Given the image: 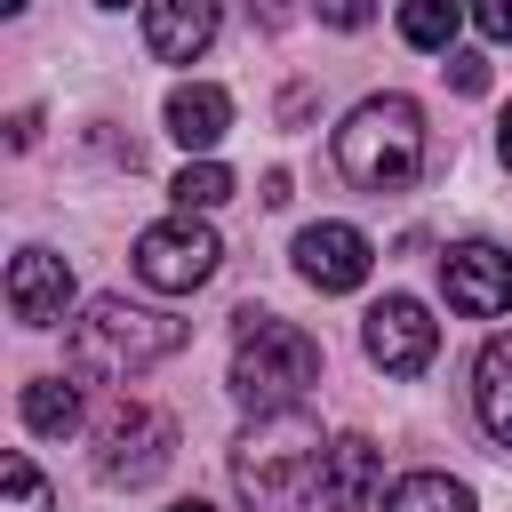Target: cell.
<instances>
[{
	"label": "cell",
	"mask_w": 512,
	"mask_h": 512,
	"mask_svg": "<svg viewBox=\"0 0 512 512\" xmlns=\"http://www.w3.org/2000/svg\"><path fill=\"white\" fill-rule=\"evenodd\" d=\"M320 432H312V416H296V408H272V416H256L248 432H240V448H232V488H240V504L248 512H296L312 488H320Z\"/></svg>",
	"instance_id": "6da1fadb"
},
{
	"label": "cell",
	"mask_w": 512,
	"mask_h": 512,
	"mask_svg": "<svg viewBox=\"0 0 512 512\" xmlns=\"http://www.w3.org/2000/svg\"><path fill=\"white\" fill-rule=\"evenodd\" d=\"M336 168H344V184H360V192H408L416 184V168H424V112L408 104V96H368V104H352V120L336 128Z\"/></svg>",
	"instance_id": "7a4b0ae2"
},
{
	"label": "cell",
	"mask_w": 512,
	"mask_h": 512,
	"mask_svg": "<svg viewBox=\"0 0 512 512\" xmlns=\"http://www.w3.org/2000/svg\"><path fill=\"white\" fill-rule=\"evenodd\" d=\"M320 384V344L296 328V320H272V312H240V344H232V400L272 416V408H296L304 392Z\"/></svg>",
	"instance_id": "3957f363"
},
{
	"label": "cell",
	"mask_w": 512,
	"mask_h": 512,
	"mask_svg": "<svg viewBox=\"0 0 512 512\" xmlns=\"http://www.w3.org/2000/svg\"><path fill=\"white\" fill-rule=\"evenodd\" d=\"M184 336L192 328L168 320V312H144L128 296H96L88 320H72V368L80 376H136V368L184 352Z\"/></svg>",
	"instance_id": "277c9868"
},
{
	"label": "cell",
	"mask_w": 512,
	"mask_h": 512,
	"mask_svg": "<svg viewBox=\"0 0 512 512\" xmlns=\"http://www.w3.org/2000/svg\"><path fill=\"white\" fill-rule=\"evenodd\" d=\"M168 456H176V424H168L160 408H144V400H120V408L104 416V432H96V472H104L112 488L160 480Z\"/></svg>",
	"instance_id": "5b68a950"
},
{
	"label": "cell",
	"mask_w": 512,
	"mask_h": 512,
	"mask_svg": "<svg viewBox=\"0 0 512 512\" xmlns=\"http://www.w3.org/2000/svg\"><path fill=\"white\" fill-rule=\"evenodd\" d=\"M216 232L208 224H192V208L184 216H168V224H144L136 232V280L144 288H160V296H192L208 272H216Z\"/></svg>",
	"instance_id": "8992f818"
},
{
	"label": "cell",
	"mask_w": 512,
	"mask_h": 512,
	"mask_svg": "<svg viewBox=\"0 0 512 512\" xmlns=\"http://www.w3.org/2000/svg\"><path fill=\"white\" fill-rule=\"evenodd\" d=\"M360 336H368V360H376L384 376H424L432 352H440V320H432L416 296H384Z\"/></svg>",
	"instance_id": "52a82bcc"
},
{
	"label": "cell",
	"mask_w": 512,
	"mask_h": 512,
	"mask_svg": "<svg viewBox=\"0 0 512 512\" xmlns=\"http://www.w3.org/2000/svg\"><path fill=\"white\" fill-rule=\"evenodd\" d=\"M440 288L464 320H496V312H512V256L496 240H456L440 256Z\"/></svg>",
	"instance_id": "ba28073f"
},
{
	"label": "cell",
	"mask_w": 512,
	"mask_h": 512,
	"mask_svg": "<svg viewBox=\"0 0 512 512\" xmlns=\"http://www.w3.org/2000/svg\"><path fill=\"white\" fill-rule=\"evenodd\" d=\"M368 264H376V248H368V232H352V224H304V232H296V272H304L320 296H352V288L368 280Z\"/></svg>",
	"instance_id": "9c48e42d"
},
{
	"label": "cell",
	"mask_w": 512,
	"mask_h": 512,
	"mask_svg": "<svg viewBox=\"0 0 512 512\" xmlns=\"http://www.w3.org/2000/svg\"><path fill=\"white\" fill-rule=\"evenodd\" d=\"M376 488H384V448L368 432L328 440V456H320V512H368Z\"/></svg>",
	"instance_id": "30bf717a"
},
{
	"label": "cell",
	"mask_w": 512,
	"mask_h": 512,
	"mask_svg": "<svg viewBox=\"0 0 512 512\" xmlns=\"http://www.w3.org/2000/svg\"><path fill=\"white\" fill-rule=\"evenodd\" d=\"M64 304H72V272H64V256L24 248V256L8 264V312H16L24 328H48V320H64Z\"/></svg>",
	"instance_id": "8fae6325"
},
{
	"label": "cell",
	"mask_w": 512,
	"mask_h": 512,
	"mask_svg": "<svg viewBox=\"0 0 512 512\" xmlns=\"http://www.w3.org/2000/svg\"><path fill=\"white\" fill-rule=\"evenodd\" d=\"M144 40L168 64H192L216 40V0H144Z\"/></svg>",
	"instance_id": "7c38bea8"
},
{
	"label": "cell",
	"mask_w": 512,
	"mask_h": 512,
	"mask_svg": "<svg viewBox=\"0 0 512 512\" xmlns=\"http://www.w3.org/2000/svg\"><path fill=\"white\" fill-rule=\"evenodd\" d=\"M472 408L496 448H512V336H488L472 360Z\"/></svg>",
	"instance_id": "4fadbf2b"
},
{
	"label": "cell",
	"mask_w": 512,
	"mask_h": 512,
	"mask_svg": "<svg viewBox=\"0 0 512 512\" xmlns=\"http://www.w3.org/2000/svg\"><path fill=\"white\" fill-rule=\"evenodd\" d=\"M224 128H232V96H224V88H208V80L168 88V136H176L184 152H208Z\"/></svg>",
	"instance_id": "5bb4252c"
},
{
	"label": "cell",
	"mask_w": 512,
	"mask_h": 512,
	"mask_svg": "<svg viewBox=\"0 0 512 512\" xmlns=\"http://www.w3.org/2000/svg\"><path fill=\"white\" fill-rule=\"evenodd\" d=\"M24 424H32L40 440H64V432L80 424V392H72L64 376H32V384H24Z\"/></svg>",
	"instance_id": "9a60e30c"
},
{
	"label": "cell",
	"mask_w": 512,
	"mask_h": 512,
	"mask_svg": "<svg viewBox=\"0 0 512 512\" xmlns=\"http://www.w3.org/2000/svg\"><path fill=\"white\" fill-rule=\"evenodd\" d=\"M384 512H472V488L448 480V472H408V480L384 496Z\"/></svg>",
	"instance_id": "2e32d148"
},
{
	"label": "cell",
	"mask_w": 512,
	"mask_h": 512,
	"mask_svg": "<svg viewBox=\"0 0 512 512\" xmlns=\"http://www.w3.org/2000/svg\"><path fill=\"white\" fill-rule=\"evenodd\" d=\"M400 40L408 48H448L456 40V0H400Z\"/></svg>",
	"instance_id": "e0dca14e"
},
{
	"label": "cell",
	"mask_w": 512,
	"mask_h": 512,
	"mask_svg": "<svg viewBox=\"0 0 512 512\" xmlns=\"http://www.w3.org/2000/svg\"><path fill=\"white\" fill-rule=\"evenodd\" d=\"M168 192H176V208H224V200H232V168H216V160H184V176H176Z\"/></svg>",
	"instance_id": "ac0fdd59"
},
{
	"label": "cell",
	"mask_w": 512,
	"mask_h": 512,
	"mask_svg": "<svg viewBox=\"0 0 512 512\" xmlns=\"http://www.w3.org/2000/svg\"><path fill=\"white\" fill-rule=\"evenodd\" d=\"M0 472H8V512H48V480L32 472V456H24V448H16Z\"/></svg>",
	"instance_id": "d6986e66"
},
{
	"label": "cell",
	"mask_w": 512,
	"mask_h": 512,
	"mask_svg": "<svg viewBox=\"0 0 512 512\" xmlns=\"http://www.w3.org/2000/svg\"><path fill=\"white\" fill-rule=\"evenodd\" d=\"M312 8H320V24H336V32H360V24H368L384 0H312Z\"/></svg>",
	"instance_id": "ffe728a7"
},
{
	"label": "cell",
	"mask_w": 512,
	"mask_h": 512,
	"mask_svg": "<svg viewBox=\"0 0 512 512\" xmlns=\"http://www.w3.org/2000/svg\"><path fill=\"white\" fill-rule=\"evenodd\" d=\"M448 80H456V96H480L488 88V56H448Z\"/></svg>",
	"instance_id": "44dd1931"
},
{
	"label": "cell",
	"mask_w": 512,
	"mask_h": 512,
	"mask_svg": "<svg viewBox=\"0 0 512 512\" xmlns=\"http://www.w3.org/2000/svg\"><path fill=\"white\" fill-rule=\"evenodd\" d=\"M472 24L488 40H512V0H472Z\"/></svg>",
	"instance_id": "7402d4cb"
},
{
	"label": "cell",
	"mask_w": 512,
	"mask_h": 512,
	"mask_svg": "<svg viewBox=\"0 0 512 512\" xmlns=\"http://www.w3.org/2000/svg\"><path fill=\"white\" fill-rule=\"evenodd\" d=\"M32 136H40V112H16V120H8V144H16V152H24V144H32Z\"/></svg>",
	"instance_id": "603a6c76"
},
{
	"label": "cell",
	"mask_w": 512,
	"mask_h": 512,
	"mask_svg": "<svg viewBox=\"0 0 512 512\" xmlns=\"http://www.w3.org/2000/svg\"><path fill=\"white\" fill-rule=\"evenodd\" d=\"M504 168H512V112H504Z\"/></svg>",
	"instance_id": "cb8c5ba5"
},
{
	"label": "cell",
	"mask_w": 512,
	"mask_h": 512,
	"mask_svg": "<svg viewBox=\"0 0 512 512\" xmlns=\"http://www.w3.org/2000/svg\"><path fill=\"white\" fill-rule=\"evenodd\" d=\"M168 512H208V504H200V496H192V504H168Z\"/></svg>",
	"instance_id": "d4e9b609"
},
{
	"label": "cell",
	"mask_w": 512,
	"mask_h": 512,
	"mask_svg": "<svg viewBox=\"0 0 512 512\" xmlns=\"http://www.w3.org/2000/svg\"><path fill=\"white\" fill-rule=\"evenodd\" d=\"M96 8H128V0H96Z\"/></svg>",
	"instance_id": "484cf974"
}]
</instances>
